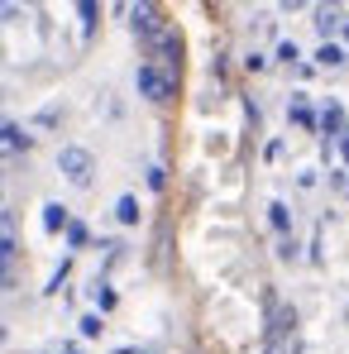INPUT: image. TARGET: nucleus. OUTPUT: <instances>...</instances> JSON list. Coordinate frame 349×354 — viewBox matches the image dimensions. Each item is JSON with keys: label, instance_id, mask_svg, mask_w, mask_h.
Returning a JSON list of instances; mask_svg holds the SVG:
<instances>
[{"label": "nucleus", "instance_id": "obj_1", "mask_svg": "<svg viewBox=\"0 0 349 354\" xmlns=\"http://www.w3.org/2000/svg\"><path fill=\"white\" fill-rule=\"evenodd\" d=\"M58 168H62V177H67L72 187H91V177H96V158H91L86 149L67 144V149L58 153Z\"/></svg>", "mask_w": 349, "mask_h": 354}, {"label": "nucleus", "instance_id": "obj_2", "mask_svg": "<svg viewBox=\"0 0 349 354\" xmlns=\"http://www.w3.org/2000/svg\"><path fill=\"white\" fill-rule=\"evenodd\" d=\"M139 91H144L149 101H158V106H163V101H173L177 77H173V72H163L158 62H144V67H139Z\"/></svg>", "mask_w": 349, "mask_h": 354}, {"label": "nucleus", "instance_id": "obj_3", "mask_svg": "<svg viewBox=\"0 0 349 354\" xmlns=\"http://www.w3.org/2000/svg\"><path fill=\"white\" fill-rule=\"evenodd\" d=\"M24 149H29V134L15 120H0V158H19Z\"/></svg>", "mask_w": 349, "mask_h": 354}, {"label": "nucleus", "instance_id": "obj_4", "mask_svg": "<svg viewBox=\"0 0 349 354\" xmlns=\"http://www.w3.org/2000/svg\"><path fill=\"white\" fill-rule=\"evenodd\" d=\"M15 249H19V225H15L10 211H0V263H10Z\"/></svg>", "mask_w": 349, "mask_h": 354}, {"label": "nucleus", "instance_id": "obj_5", "mask_svg": "<svg viewBox=\"0 0 349 354\" xmlns=\"http://www.w3.org/2000/svg\"><path fill=\"white\" fill-rule=\"evenodd\" d=\"M129 15H134V29H139V34H149V39H158V34H163V29H158V10H153V5H134Z\"/></svg>", "mask_w": 349, "mask_h": 354}, {"label": "nucleus", "instance_id": "obj_6", "mask_svg": "<svg viewBox=\"0 0 349 354\" xmlns=\"http://www.w3.org/2000/svg\"><path fill=\"white\" fill-rule=\"evenodd\" d=\"M62 225H67V211H62L58 201H48V206H44V230L53 235V230H62Z\"/></svg>", "mask_w": 349, "mask_h": 354}, {"label": "nucleus", "instance_id": "obj_7", "mask_svg": "<svg viewBox=\"0 0 349 354\" xmlns=\"http://www.w3.org/2000/svg\"><path fill=\"white\" fill-rule=\"evenodd\" d=\"M115 216H120V225H134V221H139V201H134V196H120Z\"/></svg>", "mask_w": 349, "mask_h": 354}, {"label": "nucleus", "instance_id": "obj_8", "mask_svg": "<svg viewBox=\"0 0 349 354\" xmlns=\"http://www.w3.org/2000/svg\"><path fill=\"white\" fill-rule=\"evenodd\" d=\"M321 129H326V134H340V129H345V111H340V106H330V111L321 115Z\"/></svg>", "mask_w": 349, "mask_h": 354}, {"label": "nucleus", "instance_id": "obj_9", "mask_svg": "<svg viewBox=\"0 0 349 354\" xmlns=\"http://www.w3.org/2000/svg\"><path fill=\"white\" fill-rule=\"evenodd\" d=\"M340 19H345L340 10H316V29H321V34H335V24H340Z\"/></svg>", "mask_w": 349, "mask_h": 354}, {"label": "nucleus", "instance_id": "obj_10", "mask_svg": "<svg viewBox=\"0 0 349 354\" xmlns=\"http://www.w3.org/2000/svg\"><path fill=\"white\" fill-rule=\"evenodd\" d=\"M316 62H321V67H340V62H345V53H340L335 44H321V53H316Z\"/></svg>", "mask_w": 349, "mask_h": 354}, {"label": "nucleus", "instance_id": "obj_11", "mask_svg": "<svg viewBox=\"0 0 349 354\" xmlns=\"http://www.w3.org/2000/svg\"><path fill=\"white\" fill-rule=\"evenodd\" d=\"M268 221H273V225H278V230H287V225H292L287 206H283V201H273V206H268Z\"/></svg>", "mask_w": 349, "mask_h": 354}, {"label": "nucleus", "instance_id": "obj_12", "mask_svg": "<svg viewBox=\"0 0 349 354\" xmlns=\"http://www.w3.org/2000/svg\"><path fill=\"white\" fill-rule=\"evenodd\" d=\"M292 120H296V124H311V111H306V101H292Z\"/></svg>", "mask_w": 349, "mask_h": 354}, {"label": "nucleus", "instance_id": "obj_13", "mask_svg": "<svg viewBox=\"0 0 349 354\" xmlns=\"http://www.w3.org/2000/svg\"><path fill=\"white\" fill-rule=\"evenodd\" d=\"M77 10H82V24H86V29H91V24H96V5H91V0H82V5H77Z\"/></svg>", "mask_w": 349, "mask_h": 354}, {"label": "nucleus", "instance_id": "obj_14", "mask_svg": "<svg viewBox=\"0 0 349 354\" xmlns=\"http://www.w3.org/2000/svg\"><path fill=\"white\" fill-rule=\"evenodd\" d=\"M82 335H101V316H82Z\"/></svg>", "mask_w": 349, "mask_h": 354}, {"label": "nucleus", "instance_id": "obj_15", "mask_svg": "<svg viewBox=\"0 0 349 354\" xmlns=\"http://www.w3.org/2000/svg\"><path fill=\"white\" fill-rule=\"evenodd\" d=\"M67 239L72 244H86V225H67Z\"/></svg>", "mask_w": 349, "mask_h": 354}, {"label": "nucleus", "instance_id": "obj_16", "mask_svg": "<svg viewBox=\"0 0 349 354\" xmlns=\"http://www.w3.org/2000/svg\"><path fill=\"white\" fill-rule=\"evenodd\" d=\"M340 153H345V163H349V139H345V144H340Z\"/></svg>", "mask_w": 349, "mask_h": 354}, {"label": "nucleus", "instance_id": "obj_17", "mask_svg": "<svg viewBox=\"0 0 349 354\" xmlns=\"http://www.w3.org/2000/svg\"><path fill=\"white\" fill-rule=\"evenodd\" d=\"M58 354H82V350H72V345H62V350Z\"/></svg>", "mask_w": 349, "mask_h": 354}, {"label": "nucleus", "instance_id": "obj_18", "mask_svg": "<svg viewBox=\"0 0 349 354\" xmlns=\"http://www.w3.org/2000/svg\"><path fill=\"white\" fill-rule=\"evenodd\" d=\"M0 196H5V192H0Z\"/></svg>", "mask_w": 349, "mask_h": 354}]
</instances>
